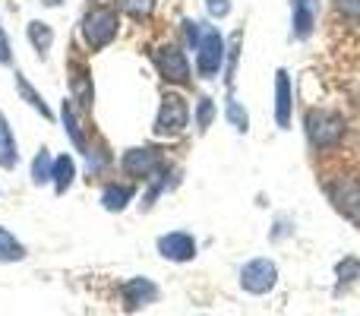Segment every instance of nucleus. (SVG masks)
<instances>
[{"mask_svg": "<svg viewBox=\"0 0 360 316\" xmlns=\"http://www.w3.org/2000/svg\"><path fill=\"white\" fill-rule=\"evenodd\" d=\"M117 29H120V16L114 6H92V10L82 16V42H86L89 51H101L117 38Z\"/></svg>", "mask_w": 360, "mask_h": 316, "instance_id": "1", "label": "nucleus"}, {"mask_svg": "<svg viewBox=\"0 0 360 316\" xmlns=\"http://www.w3.org/2000/svg\"><path fill=\"white\" fill-rule=\"evenodd\" d=\"M190 127V105H186L184 95L177 92H168L162 99V105H158V114H155V137L162 139H174L180 133Z\"/></svg>", "mask_w": 360, "mask_h": 316, "instance_id": "2", "label": "nucleus"}, {"mask_svg": "<svg viewBox=\"0 0 360 316\" xmlns=\"http://www.w3.org/2000/svg\"><path fill=\"white\" fill-rule=\"evenodd\" d=\"M224 57H228V42L218 35L215 25H205L202 42L196 48V73L202 80H215L224 67Z\"/></svg>", "mask_w": 360, "mask_h": 316, "instance_id": "3", "label": "nucleus"}, {"mask_svg": "<svg viewBox=\"0 0 360 316\" xmlns=\"http://www.w3.org/2000/svg\"><path fill=\"white\" fill-rule=\"evenodd\" d=\"M307 137H310L313 149H332V146H338L345 137V120L332 111H316V108H313V111L307 114Z\"/></svg>", "mask_w": 360, "mask_h": 316, "instance_id": "4", "label": "nucleus"}, {"mask_svg": "<svg viewBox=\"0 0 360 316\" xmlns=\"http://www.w3.org/2000/svg\"><path fill=\"white\" fill-rule=\"evenodd\" d=\"M120 168H124L127 177H136V180H152L158 174L168 171V161L158 149L152 146H143V149H127L124 158H120Z\"/></svg>", "mask_w": 360, "mask_h": 316, "instance_id": "5", "label": "nucleus"}, {"mask_svg": "<svg viewBox=\"0 0 360 316\" xmlns=\"http://www.w3.org/2000/svg\"><path fill=\"white\" fill-rule=\"evenodd\" d=\"M152 63L158 67V76L171 86H186L190 82V63H186V54L177 48V44H162V48L152 51Z\"/></svg>", "mask_w": 360, "mask_h": 316, "instance_id": "6", "label": "nucleus"}, {"mask_svg": "<svg viewBox=\"0 0 360 316\" xmlns=\"http://www.w3.org/2000/svg\"><path fill=\"white\" fill-rule=\"evenodd\" d=\"M326 193H329L332 206L342 212L348 222H354L360 228V180L354 177H335L326 184Z\"/></svg>", "mask_w": 360, "mask_h": 316, "instance_id": "7", "label": "nucleus"}, {"mask_svg": "<svg viewBox=\"0 0 360 316\" xmlns=\"http://www.w3.org/2000/svg\"><path fill=\"white\" fill-rule=\"evenodd\" d=\"M275 282H278V266L272 260H266V256L250 260L240 269V288L250 294H269L275 288Z\"/></svg>", "mask_w": 360, "mask_h": 316, "instance_id": "8", "label": "nucleus"}, {"mask_svg": "<svg viewBox=\"0 0 360 316\" xmlns=\"http://www.w3.org/2000/svg\"><path fill=\"white\" fill-rule=\"evenodd\" d=\"M158 253L171 263H190L196 256V237L186 231H171L158 237Z\"/></svg>", "mask_w": 360, "mask_h": 316, "instance_id": "9", "label": "nucleus"}, {"mask_svg": "<svg viewBox=\"0 0 360 316\" xmlns=\"http://www.w3.org/2000/svg\"><path fill=\"white\" fill-rule=\"evenodd\" d=\"M120 301H124L127 310L149 307L158 301V285L152 279H127L124 285H120Z\"/></svg>", "mask_w": 360, "mask_h": 316, "instance_id": "10", "label": "nucleus"}, {"mask_svg": "<svg viewBox=\"0 0 360 316\" xmlns=\"http://www.w3.org/2000/svg\"><path fill=\"white\" fill-rule=\"evenodd\" d=\"M291 114H294V92H291V80H288V70L275 73V124L281 130L291 127Z\"/></svg>", "mask_w": 360, "mask_h": 316, "instance_id": "11", "label": "nucleus"}, {"mask_svg": "<svg viewBox=\"0 0 360 316\" xmlns=\"http://www.w3.org/2000/svg\"><path fill=\"white\" fill-rule=\"evenodd\" d=\"M291 38L307 42L316 29V0H291Z\"/></svg>", "mask_w": 360, "mask_h": 316, "instance_id": "12", "label": "nucleus"}, {"mask_svg": "<svg viewBox=\"0 0 360 316\" xmlns=\"http://www.w3.org/2000/svg\"><path fill=\"white\" fill-rule=\"evenodd\" d=\"M67 73H70V92H73V101H79V105L89 111V108H92V99H95L92 80H89V70L82 67V63L70 61L67 63Z\"/></svg>", "mask_w": 360, "mask_h": 316, "instance_id": "13", "label": "nucleus"}, {"mask_svg": "<svg viewBox=\"0 0 360 316\" xmlns=\"http://www.w3.org/2000/svg\"><path fill=\"white\" fill-rule=\"evenodd\" d=\"M60 118H63V130H67V137L73 139V146L89 156V143H86V133H82V120H79V111H76V101L73 99L63 101Z\"/></svg>", "mask_w": 360, "mask_h": 316, "instance_id": "14", "label": "nucleus"}, {"mask_svg": "<svg viewBox=\"0 0 360 316\" xmlns=\"http://www.w3.org/2000/svg\"><path fill=\"white\" fill-rule=\"evenodd\" d=\"M133 193H136L133 184H108L105 190H101V206H105L108 212H124L127 206H130Z\"/></svg>", "mask_w": 360, "mask_h": 316, "instance_id": "15", "label": "nucleus"}, {"mask_svg": "<svg viewBox=\"0 0 360 316\" xmlns=\"http://www.w3.org/2000/svg\"><path fill=\"white\" fill-rule=\"evenodd\" d=\"M73 177H76V161H73V156H57L54 158V174H51V184H54L57 196H63V193L73 187Z\"/></svg>", "mask_w": 360, "mask_h": 316, "instance_id": "16", "label": "nucleus"}, {"mask_svg": "<svg viewBox=\"0 0 360 316\" xmlns=\"http://www.w3.org/2000/svg\"><path fill=\"white\" fill-rule=\"evenodd\" d=\"M19 165V149H16V139H13V130L6 124V118L0 114V168H16Z\"/></svg>", "mask_w": 360, "mask_h": 316, "instance_id": "17", "label": "nucleus"}, {"mask_svg": "<svg viewBox=\"0 0 360 316\" xmlns=\"http://www.w3.org/2000/svg\"><path fill=\"white\" fill-rule=\"evenodd\" d=\"M25 35H29V44L38 51V54H48L51 44H54V29H51L48 23H41V19H35V23H29V29H25Z\"/></svg>", "mask_w": 360, "mask_h": 316, "instance_id": "18", "label": "nucleus"}, {"mask_svg": "<svg viewBox=\"0 0 360 316\" xmlns=\"http://www.w3.org/2000/svg\"><path fill=\"white\" fill-rule=\"evenodd\" d=\"M19 260H25V247L6 228H0V263H19Z\"/></svg>", "mask_w": 360, "mask_h": 316, "instance_id": "19", "label": "nucleus"}, {"mask_svg": "<svg viewBox=\"0 0 360 316\" xmlns=\"http://www.w3.org/2000/svg\"><path fill=\"white\" fill-rule=\"evenodd\" d=\"M16 89H19V95H22V99L29 101V105L35 108L38 114H41V118H48V120L54 118V114H51V108H48V105H44V101H41V95H38L35 89L29 86V82H25V76H22V73H16Z\"/></svg>", "mask_w": 360, "mask_h": 316, "instance_id": "20", "label": "nucleus"}, {"mask_svg": "<svg viewBox=\"0 0 360 316\" xmlns=\"http://www.w3.org/2000/svg\"><path fill=\"white\" fill-rule=\"evenodd\" d=\"M51 174H54V158H51L48 149H41L32 161V180H35L38 187L41 184H51Z\"/></svg>", "mask_w": 360, "mask_h": 316, "instance_id": "21", "label": "nucleus"}, {"mask_svg": "<svg viewBox=\"0 0 360 316\" xmlns=\"http://www.w3.org/2000/svg\"><path fill=\"white\" fill-rule=\"evenodd\" d=\"M335 275H338V291L348 288V285H354V282L360 279V260L357 256H345V260L335 266Z\"/></svg>", "mask_w": 360, "mask_h": 316, "instance_id": "22", "label": "nucleus"}, {"mask_svg": "<svg viewBox=\"0 0 360 316\" xmlns=\"http://www.w3.org/2000/svg\"><path fill=\"white\" fill-rule=\"evenodd\" d=\"M193 118H196V130L205 133L212 127V120H215V101H212L209 95H202V99L196 101V111H193Z\"/></svg>", "mask_w": 360, "mask_h": 316, "instance_id": "23", "label": "nucleus"}, {"mask_svg": "<svg viewBox=\"0 0 360 316\" xmlns=\"http://www.w3.org/2000/svg\"><path fill=\"white\" fill-rule=\"evenodd\" d=\"M240 44H243V29H237L234 35L228 38V86H234V76H237V57H240Z\"/></svg>", "mask_w": 360, "mask_h": 316, "instance_id": "24", "label": "nucleus"}, {"mask_svg": "<svg viewBox=\"0 0 360 316\" xmlns=\"http://www.w3.org/2000/svg\"><path fill=\"white\" fill-rule=\"evenodd\" d=\"M224 118L231 120V127H234L237 133H247L250 130V114L240 108V101L228 99V105H224Z\"/></svg>", "mask_w": 360, "mask_h": 316, "instance_id": "25", "label": "nucleus"}, {"mask_svg": "<svg viewBox=\"0 0 360 316\" xmlns=\"http://www.w3.org/2000/svg\"><path fill=\"white\" fill-rule=\"evenodd\" d=\"M117 6H120L124 13H130V16L143 19V16H149V13H152L155 0H117Z\"/></svg>", "mask_w": 360, "mask_h": 316, "instance_id": "26", "label": "nucleus"}, {"mask_svg": "<svg viewBox=\"0 0 360 316\" xmlns=\"http://www.w3.org/2000/svg\"><path fill=\"white\" fill-rule=\"evenodd\" d=\"M202 32H205V25L196 23V19H186V23H184V35H186V42L193 44V51H196L199 42H202Z\"/></svg>", "mask_w": 360, "mask_h": 316, "instance_id": "27", "label": "nucleus"}, {"mask_svg": "<svg viewBox=\"0 0 360 316\" xmlns=\"http://www.w3.org/2000/svg\"><path fill=\"white\" fill-rule=\"evenodd\" d=\"M335 10L351 23H360V0H335Z\"/></svg>", "mask_w": 360, "mask_h": 316, "instance_id": "28", "label": "nucleus"}, {"mask_svg": "<svg viewBox=\"0 0 360 316\" xmlns=\"http://www.w3.org/2000/svg\"><path fill=\"white\" fill-rule=\"evenodd\" d=\"M205 10L212 19H224L231 13V0H205Z\"/></svg>", "mask_w": 360, "mask_h": 316, "instance_id": "29", "label": "nucleus"}, {"mask_svg": "<svg viewBox=\"0 0 360 316\" xmlns=\"http://www.w3.org/2000/svg\"><path fill=\"white\" fill-rule=\"evenodd\" d=\"M13 54H10V38H6L4 25H0V63H10Z\"/></svg>", "mask_w": 360, "mask_h": 316, "instance_id": "30", "label": "nucleus"}, {"mask_svg": "<svg viewBox=\"0 0 360 316\" xmlns=\"http://www.w3.org/2000/svg\"><path fill=\"white\" fill-rule=\"evenodd\" d=\"M41 4H44V6H60L63 0H41Z\"/></svg>", "mask_w": 360, "mask_h": 316, "instance_id": "31", "label": "nucleus"}]
</instances>
